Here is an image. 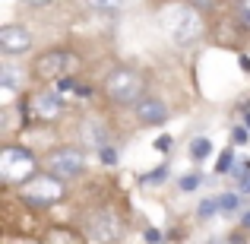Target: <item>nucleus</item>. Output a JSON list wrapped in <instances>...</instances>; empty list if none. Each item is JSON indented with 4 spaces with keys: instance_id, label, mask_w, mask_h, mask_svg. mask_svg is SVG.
Segmentation results:
<instances>
[{
    "instance_id": "nucleus-1",
    "label": "nucleus",
    "mask_w": 250,
    "mask_h": 244,
    "mask_svg": "<svg viewBox=\"0 0 250 244\" xmlns=\"http://www.w3.org/2000/svg\"><path fill=\"white\" fill-rule=\"evenodd\" d=\"M104 95L114 105H140L146 98V76L136 67H114L104 76Z\"/></svg>"
},
{
    "instance_id": "nucleus-2",
    "label": "nucleus",
    "mask_w": 250,
    "mask_h": 244,
    "mask_svg": "<svg viewBox=\"0 0 250 244\" xmlns=\"http://www.w3.org/2000/svg\"><path fill=\"white\" fill-rule=\"evenodd\" d=\"M35 175H38V162L29 149L3 146V153H0V177H3V184H19V187H22V184L32 181Z\"/></svg>"
},
{
    "instance_id": "nucleus-3",
    "label": "nucleus",
    "mask_w": 250,
    "mask_h": 244,
    "mask_svg": "<svg viewBox=\"0 0 250 244\" xmlns=\"http://www.w3.org/2000/svg\"><path fill=\"white\" fill-rule=\"evenodd\" d=\"M168 38L177 44V48H190V44L200 42L203 35V16L196 13V6H177L165 22Z\"/></svg>"
},
{
    "instance_id": "nucleus-4",
    "label": "nucleus",
    "mask_w": 250,
    "mask_h": 244,
    "mask_svg": "<svg viewBox=\"0 0 250 244\" xmlns=\"http://www.w3.org/2000/svg\"><path fill=\"white\" fill-rule=\"evenodd\" d=\"M19 197L29 206H57L63 200V181H57L48 171H38L32 181H25L19 187Z\"/></svg>"
},
{
    "instance_id": "nucleus-5",
    "label": "nucleus",
    "mask_w": 250,
    "mask_h": 244,
    "mask_svg": "<svg viewBox=\"0 0 250 244\" xmlns=\"http://www.w3.org/2000/svg\"><path fill=\"white\" fill-rule=\"evenodd\" d=\"M44 171L54 175L57 181H73V177H80L83 171H85L83 149H76V146H57V149H51L48 159H44Z\"/></svg>"
},
{
    "instance_id": "nucleus-6",
    "label": "nucleus",
    "mask_w": 250,
    "mask_h": 244,
    "mask_svg": "<svg viewBox=\"0 0 250 244\" xmlns=\"http://www.w3.org/2000/svg\"><path fill=\"white\" fill-rule=\"evenodd\" d=\"M80 67V61H76V54H70V51L63 48H54V51H44L42 57L35 61V76L38 80H63V76L70 73V70Z\"/></svg>"
},
{
    "instance_id": "nucleus-7",
    "label": "nucleus",
    "mask_w": 250,
    "mask_h": 244,
    "mask_svg": "<svg viewBox=\"0 0 250 244\" xmlns=\"http://www.w3.org/2000/svg\"><path fill=\"white\" fill-rule=\"evenodd\" d=\"M121 232H124V219L111 206L98 209V213L89 219V235H92L95 244H117Z\"/></svg>"
},
{
    "instance_id": "nucleus-8",
    "label": "nucleus",
    "mask_w": 250,
    "mask_h": 244,
    "mask_svg": "<svg viewBox=\"0 0 250 244\" xmlns=\"http://www.w3.org/2000/svg\"><path fill=\"white\" fill-rule=\"evenodd\" d=\"M0 51L6 57H19L32 51V32L25 25H3L0 29Z\"/></svg>"
},
{
    "instance_id": "nucleus-9",
    "label": "nucleus",
    "mask_w": 250,
    "mask_h": 244,
    "mask_svg": "<svg viewBox=\"0 0 250 244\" xmlns=\"http://www.w3.org/2000/svg\"><path fill=\"white\" fill-rule=\"evenodd\" d=\"M136 117H140V124H146V127H159V124H165L171 117V111L159 95H146L136 105Z\"/></svg>"
},
{
    "instance_id": "nucleus-10",
    "label": "nucleus",
    "mask_w": 250,
    "mask_h": 244,
    "mask_svg": "<svg viewBox=\"0 0 250 244\" xmlns=\"http://www.w3.org/2000/svg\"><path fill=\"white\" fill-rule=\"evenodd\" d=\"M29 108H32V114H35L38 121H54V117H61L63 102H61V95L51 89V92H38V95H32Z\"/></svg>"
},
{
    "instance_id": "nucleus-11",
    "label": "nucleus",
    "mask_w": 250,
    "mask_h": 244,
    "mask_svg": "<svg viewBox=\"0 0 250 244\" xmlns=\"http://www.w3.org/2000/svg\"><path fill=\"white\" fill-rule=\"evenodd\" d=\"M80 140L92 149H108V127L102 124V117H85L80 124Z\"/></svg>"
},
{
    "instance_id": "nucleus-12",
    "label": "nucleus",
    "mask_w": 250,
    "mask_h": 244,
    "mask_svg": "<svg viewBox=\"0 0 250 244\" xmlns=\"http://www.w3.org/2000/svg\"><path fill=\"white\" fill-rule=\"evenodd\" d=\"M212 155V140H206V136H196L193 143H190V159L193 162H203Z\"/></svg>"
},
{
    "instance_id": "nucleus-13",
    "label": "nucleus",
    "mask_w": 250,
    "mask_h": 244,
    "mask_svg": "<svg viewBox=\"0 0 250 244\" xmlns=\"http://www.w3.org/2000/svg\"><path fill=\"white\" fill-rule=\"evenodd\" d=\"M19 80H22V76H19V73H16L13 67H3V70H0V86H3L6 92H16Z\"/></svg>"
},
{
    "instance_id": "nucleus-14",
    "label": "nucleus",
    "mask_w": 250,
    "mask_h": 244,
    "mask_svg": "<svg viewBox=\"0 0 250 244\" xmlns=\"http://www.w3.org/2000/svg\"><path fill=\"white\" fill-rule=\"evenodd\" d=\"M219 200H215V197H206V200L200 203V209H196V213H200V219H212L215 213H219Z\"/></svg>"
},
{
    "instance_id": "nucleus-15",
    "label": "nucleus",
    "mask_w": 250,
    "mask_h": 244,
    "mask_svg": "<svg viewBox=\"0 0 250 244\" xmlns=\"http://www.w3.org/2000/svg\"><path fill=\"white\" fill-rule=\"evenodd\" d=\"M231 162H234L231 149H225V153L219 155V165H215V171H219V175H225V171H234V168H231Z\"/></svg>"
},
{
    "instance_id": "nucleus-16",
    "label": "nucleus",
    "mask_w": 250,
    "mask_h": 244,
    "mask_svg": "<svg viewBox=\"0 0 250 244\" xmlns=\"http://www.w3.org/2000/svg\"><path fill=\"white\" fill-rule=\"evenodd\" d=\"M238 203H241V197H238V194H225V197H219V206L225 209V213L238 209Z\"/></svg>"
},
{
    "instance_id": "nucleus-17",
    "label": "nucleus",
    "mask_w": 250,
    "mask_h": 244,
    "mask_svg": "<svg viewBox=\"0 0 250 244\" xmlns=\"http://www.w3.org/2000/svg\"><path fill=\"white\" fill-rule=\"evenodd\" d=\"M238 22L250 32V0H247V3H238Z\"/></svg>"
},
{
    "instance_id": "nucleus-18",
    "label": "nucleus",
    "mask_w": 250,
    "mask_h": 244,
    "mask_svg": "<svg viewBox=\"0 0 250 244\" xmlns=\"http://www.w3.org/2000/svg\"><path fill=\"white\" fill-rule=\"evenodd\" d=\"M196 184H200V177H196V175H187V177H181V181H177V187H181V190H196Z\"/></svg>"
},
{
    "instance_id": "nucleus-19",
    "label": "nucleus",
    "mask_w": 250,
    "mask_h": 244,
    "mask_svg": "<svg viewBox=\"0 0 250 244\" xmlns=\"http://www.w3.org/2000/svg\"><path fill=\"white\" fill-rule=\"evenodd\" d=\"M92 10H95V13H108V16H114L117 6H114V3H92Z\"/></svg>"
},
{
    "instance_id": "nucleus-20",
    "label": "nucleus",
    "mask_w": 250,
    "mask_h": 244,
    "mask_svg": "<svg viewBox=\"0 0 250 244\" xmlns=\"http://www.w3.org/2000/svg\"><path fill=\"white\" fill-rule=\"evenodd\" d=\"M165 175H168V171H165V165H162V168H159V171H152V175H146V181H152V184H159V181H165Z\"/></svg>"
},
{
    "instance_id": "nucleus-21",
    "label": "nucleus",
    "mask_w": 250,
    "mask_h": 244,
    "mask_svg": "<svg viewBox=\"0 0 250 244\" xmlns=\"http://www.w3.org/2000/svg\"><path fill=\"white\" fill-rule=\"evenodd\" d=\"M234 175H238V177H247V181H250V162H241L238 168H234Z\"/></svg>"
},
{
    "instance_id": "nucleus-22",
    "label": "nucleus",
    "mask_w": 250,
    "mask_h": 244,
    "mask_svg": "<svg viewBox=\"0 0 250 244\" xmlns=\"http://www.w3.org/2000/svg\"><path fill=\"white\" fill-rule=\"evenodd\" d=\"M155 146H159L162 153H168V149H171V136H159V143H155Z\"/></svg>"
},
{
    "instance_id": "nucleus-23",
    "label": "nucleus",
    "mask_w": 250,
    "mask_h": 244,
    "mask_svg": "<svg viewBox=\"0 0 250 244\" xmlns=\"http://www.w3.org/2000/svg\"><path fill=\"white\" fill-rule=\"evenodd\" d=\"M146 241H149V244H155V241H162V235L155 232V228H149V232H146Z\"/></svg>"
},
{
    "instance_id": "nucleus-24",
    "label": "nucleus",
    "mask_w": 250,
    "mask_h": 244,
    "mask_svg": "<svg viewBox=\"0 0 250 244\" xmlns=\"http://www.w3.org/2000/svg\"><path fill=\"white\" fill-rule=\"evenodd\" d=\"M102 162H114V149H111V146L102 149Z\"/></svg>"
},
{
    "instance_id": "nucleus-25",
    "label": "nucleus",
    "mask_w": 250,
    "mask_h": 244,
    "mask_svg": "<svg viewBox=\"0 0 250 244\" xmlns=\"http://www.w3.org/2000/svg\"><path fill=\"white\" fill-rule=\"evenodd\" d=\"M244 140H247V133H244V130L238 127V130H234V143H244Z\"/></svg>"
},
{
    "instance_id": "nucleus-26",
    "label": "nucleus",
    "mask_w": 250,
    "mask_h": 244,
    "mask_svg": "<svg viewBox=\"0 0 250 244\" xmlns=\"http://www.w3.org/2000/svg\"><path fill=\"white\" fill-rule=\"evenodd\" d=\"M244 225L250 228V209H247V213H244Z\"/></svg>"
},
{
    "instance_id": "nucleus-27",
    "label": "nucleus",
    "mask_w": 250,
    "mask_h": 244,
    "mask_svg": "<svg viewBox=\"0 0 250 244\" xmlns=\"http://www.w3.org/2000/svg\"><path fill=\"white\" fill-rule=\"evenodd\" d=\"M244 190H250V181H244Z\"/></svg>"
},
{
    "instance_id": "nucleus-28",
    "label": "nucleus",
    "mask_w": 250,
    "mask_h": 244,
    "mask_svg": "<svg viewBox=\"0 0 250 244\" xmlns=\"http://www.w3.org/2000/svg\"><path fill=\"white\" fill-rule=\"evenodd\" d=\"M247 127H250V114H247Z\"/></svg>"
}]
</instances>
